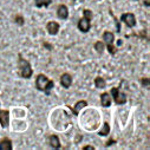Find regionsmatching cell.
Returning a JSON list of instances; mask_svg holds the SVG:
<instances>
[{
	"mask_svg": "<svg viewBox=\"0 0 150 150\" xmlns=\"http://www.w3.org/2000/svg\"><path fill=\"white\" fill-rule=\"evenodd\" d=\"M136 1H137V0H136Z\"/></svg>",
	"mask_w": 150,
	"mask_h": 150,
	"instance_id": "obj_25",
	"label": "cell"
},
{
	"mask_svg": "<svg viewBox=\"0 0 150 150\" xmlns=\"http://www.w3.org/2000/svg\"><path fill=\"white\" fill-rule=\"evenodd\" d=\"M50 144H51V146L53 149H59L60 148V141H59V138H58L57 135H51V137H50Z\"/></svg>",
	"mask_w": 150,
	"mask_h": 150,
	"instance_id": "obj_13",
	"label": "cell"
},
{
	"mask_svg": "<svg viewBox=\"0 0 150 150\" xmlns=\"http://www.w3.org/2000/svg\"><path fill=\"white\" fill-rule=\"evenodd\" d=\"M142 84L144 85V86H149V78H142Z\"/></svg>",
	"mask_w": 150,
	"mask_h": 150,
	"instance_id": "obj_20",
	"label": "cell"
},
{
	"mask_svg": "<svg viewBox=\"0 0 150 150\" xmlns=\"http://www.w3.org/2000/svg\"><path fill=\"white\" fill-rule=\"evenodd\" d=\"M95 49H96V51H97L99 54H102L103 51H104V43H103V42H97V43L95 44Z\"/></svg>",
	"mask_w": 150,
	"mask_h": 150,
	"instance_id": "obj_18",
	"label": "cell"
},
{
	"mask_svg": "<svg viewBox=\"0 0 150 150\" xmlns=\"http://www.w3.org/2000/svg\"><path fill=\"white\" fill-rule=\"evenodd\" d=\"M34 3L37 7H47L52 3V0H34Z\"/></svg>",
	"mask_w": 150,
	"mask_h": 150,
	"instance_id": "obj_16",
	"label": "cell"
},
{
	"mask_svg": "<svg viewBox=\"0 0 150 150\" xmlns=\"http://www.w3.org/2000/svg\"><path fill=\"white\" fill-rule=\"evenodd\" d=\"M90 21H91V19H89V18H86V17L83 16V18L79 19V21H78V28H79L82 32H84V33L88 32V31L90 30V27H91Z\"/></svg>",
	"mask_w": 150,
	"mask_h": 150,
	"instance_id": "obj_7",
	"label": "cell"
},
{
	"mask_svg": "<svg viewBox=\"0 0 150 150\" xmlns=\"http://www.w3.org/2000/svg\"><path fill=\"white\" fill-rule=\"evenodd\" d=\"M95 85H96V88H98V89H104L105 85H106V82H105L104 78L97 77V78L95 79Z\"/></svg>",
	"mask_w": 150,
	"mask_h": 150,
	"instance_id": "obj_15",
	"label": "cell"
},
{
	"mask_svg": "<svg viewBox=\"0 0 150 150\" xmlns=\"http://www.w3.org/2000/svg\"><path fill=\"white\" fill-rule=\"evenodd\" d=\"M0 150H12V142L8 138L0 141Z\"/></svg>",
	"mask_w": 150,
	"mask_h": 150,
	"instance_id": "obj_12",
	"label": "cell"
},
{
	"mask_svg": "<svg viewBox=\"0 0 150 150\" xmlns=\"http://www.w3.org/2000/svg\"><path fill=\"white\" fill-rule=\"evenodd\" d=\"M115 143V141L114 139H111V141H109V142H106V144H105V146H109V145H111V144H114Z\"/></svg>",
	"mask_w": 150,
	"mask_h": 150,
	"instance_id": "obj_22",
	"label": "cell"
},
{
	"mask_svg": "<svg viewBox=\"0 0 150 150\" xmlns=\"http://www.w3.org/2000/svg\"><path fill=\"white\" fill-rule=\"evenodd\" d=\"M100 104L103 108H109L111 105V97H110V93L108 92H104L102 93L100 96Z\"/></svg>",
	"mask_w": 150,
	"mask_h": 150,
	"instance_id": "obj_11",
	"label": "cell"
},
{
	"mask_svg": "<svg viewBox=\"0 0 150 150\" xmlns=\"http://www.w3.org/2000/svg\"><path fill=\"white\" fill-rule=\"evenodd\" d=\"M19 69H20V76L23 78H31L32 76V67H31V64L30 62H27L26 59H24L21 56H19Z\"/></svg>",
	"mask_w": 150,
	"mask_h": 150,
	"instance_id": "obj_2",
	"label": "cell"
},
{
	"mask_svg": "<svg viewBox=\"0 0 150 150\" xmlns=\"http://www.w3.org/2000/svg\"><path fill=\"white\" fill-rule=\"evenodd\" d=\"M121 20L128 26V27H134L136 25V17L134 13H124L121 16Z\"/></svg>",
	"mask_w": 150,
	"mask_h": 150,
	"instance_id": "obj_5",
	"label": "cell"
},
{
	"mask_svg": "<svg viewBox=\"0 0 150 150\" xmlns=\"http://www.w3.org/2000/svg\"><path fill=\"white\" fill-rule=\"evenodd\" d=\"M14 20H16V23H17L18 25H24V18H23L21 16H17Z\"/></svg>",
	"mask_w": 150,
	"mask_h": 150,
	"instance_id": "obj_19",
	"label": "cell"
},
{
	"mask_svg": "<svg viewBox=\"0 0 150 150\" xmlns=\"http://www.w3.org/2000/svg\"><path fill=\"white\" fill-rule=\"evenodd\" d=\"M57 16H58L59 19H63V20L67 19V17H69V10H67V7L65 5H59L58 8H57Z\"/></svg>",
	"mask_w": 150,
	"mask_h": 150,
	"instance_id": "obj_10",
	"label": "cell"
},
{
	"mask_svg": "<svg viewBox=\"0 0 150 150\" xmlns=\"http://www.w3.org/2000/svg\"><path fill=\"white\" fill-rule=\"evenodd\" d=\"M44 45H45V46H46V47H49V49H50V50H51V49H52V46H51V45H49V44H46V43H45V44H44Z\"/></svg>",
	"mask_w": 150,
	"mask_h": 150,
	"instance_id": "obj_24",
	"label": "cell"
},
{
	"mask_svg": "<svg viewBox=\"0 0 150 150\" xmlns=\"http://www.w3.org/2000/svg\"><path fill=\"white\" fill-rule=\"evenodd\" d=\"M103 40H104V44H105L106 47H108V51H109L111 54H115L117 49H116L114 45H112V44H114V42H115V35H114V33H111V32H109V31L104 32V33H103Z\"/></svg>",
	"mask_w": 150,
	"mask_h": 150,
	"instance_id": "obj_3",
	"label": "cell"
},
{
	"mask_svg": "<svg viewBox=\"0 0 150 150\" xmlns=\"http://www.w3.org/2000/svg\"><path fill=\"white\" fill-rule=\"evenodd\" d=\"M60 84H62L63 88L69 89L70 85L72 84V77L70 76L69 73H63V74H62V77H60Z\"/></svg>",
	"mask_w": 150,
	"mask_h": 150,
	"instance_id": "obj_9",
	"label": "cell"
},
{
	"mask_svg": "<svg viewBox=\"0 0 150 150\" xmlns=\"http://www.w3.org/2000/svg\"><path fill=\"white\" fill-rule=\"evenodd\" d=\"M111 96L114 97L115 103L118 104V105H123V104L127 103V96H125V93L121 92L118 88H112L111 89Z\"/></svg>",
	"mask_w": 150,
	"mask_h": 150,
	"instance_id": "obj_4",
	"label": "cell"
},
{
	"mask_svg": "<svg viewBox=\"0 0 150 150\" xmlns=\"http://www.w3.org/2000/svg\"><path fill=\"white\" fill-rule=\"evenodd\" d=\"M95 148L93 146H91V145H86V146H84L83 148V150H93Z\"/></svg>",
	"mask_w": 150,
	"mask_h": 150,
	"instance_id": "obj_21",
	"label": "cell"
},
{
	"mask_svg": "<svg viewBox=\"0 0 150 150\" xmlns=\"http://www.w3.org/2000/svg\"><path fill=\"white\" fill-rule=\"evenodd\" d=\"M88 105V103L85 102V100H81V102H78V103H76V105H74V108L72 109V111H73V114L74 115H78V112H79V110H82L83 108H85Z\"/></svg>",
	"mask_w": 150,
	"mask_h": 150,
	"instance_id": "obj_14",
	"label": "cell"
},
{
	"mask_svg": "<svg viewBox=\"0 0 150 150\" xmlns=\"http://www.w3.org/2000/svg\"><path fill=\"white\" fill-rule=\"evenodd\" d=\"M144 5H145L146 7H149V6H150V0H144Z\"/></svg>",
	"mask_w": 150,
	"mask_h": 150,
	"instance_id": "obj_23",
	"label": "cell"
},
{
	"mask_svg": "<svg viewBox=\"0 0 150 150\" xmlns=\"http://www.w3.org/2000/svg\"><path fill=\"white\" fill-rule=\"evenodd\" d=\"M109 132H110V125H109L108 122H105L103 124V129L98 131V135H100V136H108Z\"/></svg>",
	"mask_w": 150,
	"mask_h": 150,
	"instance_id": "obj_17",
	"label": "cell"
},
{
	"mask_svg": "<svg viewBox=\"0 0 150 150\" xmlns=\"http://www.w3.org/2000/svg\"><path fill=\"white\" fill-rule=\"evenodd\" d=\"M59 27L60 25L57 23V21H50L47 25H46V28H47V32L51 34V35H56L59 31Z\"/></svg>",
	"mask_w": 150,
	"mask_h": 150,
	"instance_id": "obj_8",
	"label": "cell"
},
{
	"mask_svg": "<svg viewBox=\"0 0 150 150\" xmlns=\"http://www.w3.org/2000/svg\"><path fill=\"white\" fill-rule=\"evenodd\" d=\"M35 86H37V89H38V90L44 91L46 95H50L51 90H52L53 86H54V83H53L51 79H49V78L45 76V74L40 73V74H38V76H37Z\"/></svg>",
	"mask_w": 150,
	"mask_h": 150,
	"instance_id": "obj_1",
	"label": "cell"
},
{
	"mask_svg": "<svg viewBox=\"0 0 150 150\" xmlns=\"http://www.w3.org/2000/svg\"><path fill=\"white\" fill-rule=\"evenodd\" d=\"M0 123L4 129L8 128L10 123V111L8 110H0Z\"/></svg>",
	"mask_w": 150,
	"mask_h": 150,
	"instance_id": "obj_6",
	"label": "cell"
}]
</instances>
